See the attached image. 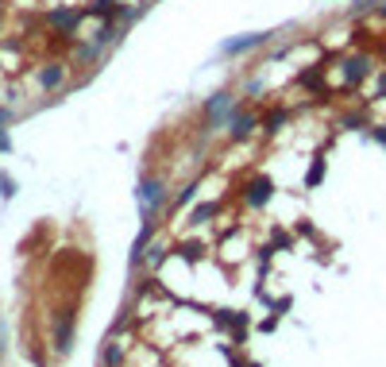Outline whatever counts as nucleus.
I'll return each instance as SVG.
<instances>
[{
    "label": "nucleus",
    "mask_w": 386,
    "mask_h": 367,
    "mask_svg": "<svg viewBox=\"0 0 386 367\" xmlns=\"http://www.w3.org/2000/svg\"><path fill=\"white\" fill-rule=\"evenodd\" d=\"M379 16H382V20H386V4H379Z\"/></svg>",
    "instance_id": "obj_13"
},
{
    "label": "nucleus",
    "mask_w": 386,
    "mask_h": 367,
    "mask_svg": "<svg viewBox=\"0 0 386 367\" xmlns=\"http://www.w3.org/2000/svg\"><path fill=\"white\" fill-rule=\"evenodd\" d=\"M270 193H275V182H270V178H255V182L248 186V193H243V201H248V205H267Z\"/></svg>",
    "instance_id": "obj_4"
},
{
    "label": "nucleus",
    "mask_w": 386,
    "mask_h": 367,
    "mask_svg": "<svg viewBox=\"0 0 386 367\" xmlns=\"http://www.w3.org/2000/svg\"><path fill=\"white\" fill-rule=\"evenodd\" d=\"M344 73H348V85H356V81H363L367 73H371V59H359L356 54V59L344 62Z\"/></svg>",
    "instance_id": "obj_5"
},
{
    "label": "nucleus",
    "mask_w": 386,
    "mask_h": 367,
    "mask_svg": "<svg viewBox=\"0 0 386 367\" xmlns=\"http://www.w3.org/2000/svg\"><path fill=\"white\" fill-rule=\"evenodd\" d=\"M321 178H325V162L317 159V162H313V170H309V178H306V186H321Z\"/></svg>",
    "instance_id": "obj_8"
},
{
    "label": "nucleus",
    "mask_w": 386,
    "mask_h": 367,
    "mask_svg": "<svg viewBox=\"0 0 386 367\" xmlns=\"http://www.w3.org/2000/svg\"><path fill=\"white\" fill-rule=\"evenodd\" d=\"M228 124H232V136L240 140V136H248L251 128H255V116H248V112H232V120H228Z\"/></svg>",
    "instance_id": "obj_7"
},
{
    "label": "nucleus",
    "mask_w": 386,
    "mask_h": 367,
    "mask_svg": "<svg viewBox=\"0 0 386 367\" xmlns=\"http://www.w3.org/2000/svg\"><path fill=\"white\" fill-rule=\"evenodd\" d=\"M62 81H66V66H62V62H51V66L39 73V85H43V89H54V85H62Z\"/></svg>",
    "instance_id": "obj_6"
},
{
    "label": "nucleus",
    "mask_w": 386,
    "mask_h": 367,
    "mask_svg": "<svg viewBox=\"0 0 386 367\" xmlns=\"http://www.w3.org/2000/svg\"><path fill=\"white\" fill-rule=\"evenodd\" d=\"M379 97H386V70H382V78H379V89H375Z\"/></svg>",
    "instance_id": "obj_11"
},
{
    "label": "nucleus",
    "mask_w": 386,
    "mask_h": 367,
    "mask_svg": "<svg viewBox=\"0 0 386 367\" xmlns=\"http://www.w3.org/2000/svg\"><path fill=\"white\" fill-rule=\"evenodd\" d=\"M270 39V31H255V35H240V39H228L220 51L224 54H248V51H255V47H263Z\"/></svg>",
    "instance_id": "obj_2"
},
{
    "label": "nucleus",
    "mask_w": 386,
    "mask_h": 367,
    "mask_svg": "<svg viewBox=\"0 0 386 367\" xmlns=\"http://www.w3.org/2000/svg\"><path fill=\"white\" fill-rule=\"evenodd\" d=\"M85 8H59V4H54L51 8V12H47V23H51V28L54 31H62V35H78V28H81V23H85Z\"/></svg>",
    "instance_id": "obj_1"
},
{
    "label": "nucleus",
    "mask_w": 386,
    "mask_h": 367,
    "mask_svg": "<svg viewBox=\"0 0 386 367\" xmlns=\"http://www.w3.org/2000/svg\"><path fill=\"white\" fill-rule=\"evenodd\" d=\"M0 193H4V198H12V193H16V186H12V178H8V174H0Z\"/></svg>",
    "instance_id": "obj_10"
},
{
    "label": "nucleus",
    "mask_w": 386,
    "mask_h": 367,
    "mask_svg": "<svg viewBox=\"0 0 386 367\" xmlns=\"http://www.w3.org/2000/svg\"><path fill=\"white\" fill-rule=\"evenodd\" d=\"M0 4H4V0H0Z\"/></svg>",
    "instance_id": "obj_14"
},
{
    "label": "nucleus",
    "mask_w": 386,
    "mask_h": 367,
    "mask_svg": "<svg viewBox=\"0 0 386 367\" xmlns=\"http://www.w3.org/2000/svg\"><path fill=\"white\" fill-rule=\"evenodd\" d=\"M375 136H379V140H382V143H386V128H379V132H375Z\"/></svg>",
    "instance_id": "obj_12"
},
{
    "label": "nucleus",
    "mask_w": 386,
    "mask_h": 367,
    "mask_svg": "<svg viewBox=\"0 0 386 367\" xmlns=\"http://www.w3.org/2000/svg\"><path fill=\"white\" fill-rule=\"evenodd\" d=\"M212 213H217L212 205H197V209H193V224H201V220H205V217H212Z\"/></svg>",
    "instance_id": "obj_9"
},
{
    "label": "nucleus",
    "mask_w": 386,
    "mask_h": 367,
    "mask_svg": "<svg viewBox=\"0 0 386 367\" xmlns=\"http://www.w3.org/2000/svg\"><path fill=\"white\" fill-rule=\"evenodd\" d=\"M159 198H162V186L155 182H139V209H143V217H151L155 213V205H159Z\"/></svg>",
    "instance_id": "obj_3"
}]
</instances>
